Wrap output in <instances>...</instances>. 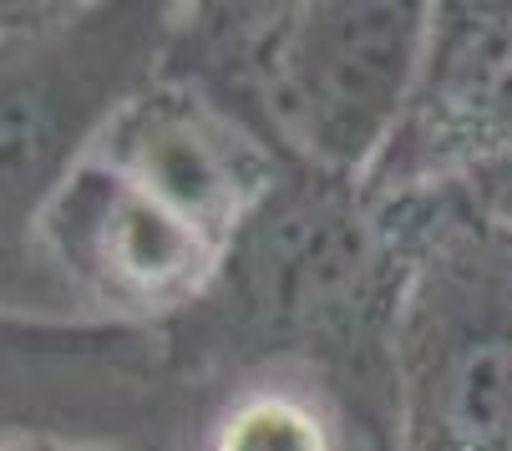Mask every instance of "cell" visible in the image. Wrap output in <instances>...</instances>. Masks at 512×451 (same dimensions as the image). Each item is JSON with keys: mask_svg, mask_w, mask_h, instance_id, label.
Returning <instances> with one entry per match:
<instances>
[{"mask_svg": "<svg viewBox=\"0 0 512 451\" xmlns=\"http://www.w3.org/2000/svg\"><path fill=\"white\" fill-rule=\"evenodd\" d=\"M406 244L365 183L284 168L213 284L163 325L178 396L254 365H320L396 406Z\"/></svg>", "mask_w": 512, "mask_h": 451, "instance_id": "obj_1", "label": "cell"}, {"mask_svg": "<svg viewBox=\"0 0 512 451\" xmlns=\"http://www.w3.org/2000/svg\"><path fill=\"white\" fill-rule=\"evenodd\" d=\"M431 6L305 0V6L178 11L163 77L239 117L284 168L365 183L411 102Z\"/></svg>", "mask_w": 512, "mask_h": 451, "instance_id": "obj_2", "label": "cell"}, {"mask_svg": "<svg viewBox=\"0 0 512 451\" xmlns=\"http://www.w3.org/2000/svg\"><path fill=\"white\" fill-rule=\"evenodd\" d=\"M173 21L163 0H97L0 31V310L77 320L41 223L107 122L163 71Z\"/></svg>", "mask_w": 512, "mask_h": 451, "instance_id": "obj_3", "label": "cell"}, {"mask_svg": "<svg viewBox=\"0 0 512 451\" xmlns=\"http://www.w3.org/2000/svg\"><path fill=\"white\" fill-rule=\"evenodd\" d=\"M381 203L406 244L396 451H512V229L452 183Z\"/></svg>", "mask_w": 512, "mask_h": 451, "instance_id": "obj_4", "label": "cell"}, {"mask_svg": "<svg viewBox=\"0 0 512 451\" xmlns=\"http://www.w3.org/2000/svg\"><path fill=\"white\" fill-rule=\"evenodd\" d=\"M234 229L198 198L97 137L41 223V249L77 320L168 325L213 284Z\"/></svg>", "mask_w": 512, "mask_h": 451, "instance_id": "obj_5", "label": "cell"}, {"mask_svg": "<svg viewBox=\"0 0 512 451\" xmlns=\"http://www.w3.org/2000/svg\"><path fill=\"white\" fill-rule=\"evenodd\" d=\"M178 416L163 325L0 310V446L158 451Z\"/></svg>", "mask_w": 512, "mask_h": 451, "instance_id": "obj_6", "label": "cell"}, {"mask_svg": "<svg viewBox=\"0 0 512 451\" xmlns=\"http://www.w3.org/2000/svg\"><path fill=\"white\" fill-rule=\"evenodd\" d=\"M512 153V0L431 6L411 102L365 193L396 198L462 183Z\"/></svg>", "mask_w": 512, "mask_h": 451, "instance_id": "obj_7", "label": "cell"}, {"mask_svg": "<svg viewBox=\"0 0 512 451\" xmlns=\"http://www.w3.org/2000/svg\"><path fill=\"white\" fill-rule=\"evenodd\" d=\"M158 451H396V406L320 365H254L183 391Z\"/></svg>", "mask_w": 512, "mask_h": 451, "instance_id": "obj_8", "label": "cell"}, {"mask_svg": "<svg viewBox=\"0 0 512 451\" xmlns=\"http://www.w3.org/2000/svg\"><path fill=\"white\" fill-rule=\"evenodd\" d=\"M41 6H31V0H0V31H11V26H26Z\"/></svg>", "mask_w": 512, "mask_h": 451, "instance_id": "obj_9", "label": "cell"}, {"mask_svg": "<svg viewBox=\"0 0 512 451\" xmlns=\"http://www.w3.org/2000/svg\"><path fill=\"white\" fill-rule=\"evenodd\" d=\"M0 451H97V446H61V441H26V446H0Z\"/></svg>", "mask_w": 512, "mask_h": 451, "instance_id": "obj_10", "label": "cell"}]
</instances>
